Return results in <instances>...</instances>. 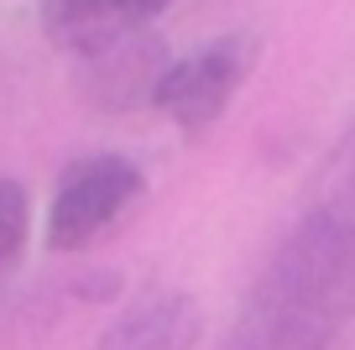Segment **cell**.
Returning a JSON list of instances; mask_svg holds the SVG:
<instances>
[{"instance_id": "obj_2", "label": "cell", "mask_w": 355, "mask_h": 350, "mask_svg": "<svg viewBox=\"0 0 355 350\" xmlns=\"http://www.w3.org/2000/svg\"><path fill=\"white\" fill-rule=\"evenodd\" d=\"M141 194H146V173L121 152H94L68 162L58 178L53 209H47V246L53 251H84Z\"/></svg>"}, {"instance_id": "obj_6", "label": "cell", "mask_w": 355, "mask_h": 350, "mask_svg": "<svg viewBox=\"0 0 355 350\" xmlns=\"http://www.w3.org/2000/svg\"><path fill=\"white\" fill-rule=\"evenodd\" d=\"M162 68H167V58L146 32H125L84 58L89 94L100 105H141V99H152Z\"/></svg>"}, {"instance_id": "obj_3", "label": "cell", "mask_w": 355, "mask_h": 350, "mask_svg": "<svg viewBox=\"0 0 355 350\" xmlns=\"http://www.w3.org/2000/svg\"><path fill=\"white\" fill-rule=\"evenodd\" d=\"M245 78V47L241 42H209L183 63H167L162 78L152 89V105L162 110L173 126L183 131H204L220 121V110L230 105V94Z\"/></svg>"}, {"instance_id": "obj_5", "label": "cell", "mask_w": 355, "mask_h": 350, "mask_svg": "<svg viewBox=\"0 0 355 350\" xmlns=\"http://www.w3.org/2000/svg\"><path fill=\"white\" fill-rule=\"evenodd\" d=\"M173 0H47L42 26L58 47L89 58L94 47L115 42L125 32H141L152 16H162Z\"/></svg>"}, {"instance_id": "obj_1", "label": "cell", "mask_w": 355, "mask_h": 350, "mask_svg": "<svg viewBox=\"0 0 355 350\" xmlns=\"http://www.w3.org/2000/svg\"><path fill=\"white\" fill-rule=\"evenodd\" d=\"M350 308V230L340 215H313L282 246L241 319L235 350H324Z\"/></svg>"}, {"instance_id": "obj_4", "label": "cell", "mask_w": 355, "mask_h": 350, "mask_svg": "<svg viewBox=\"0 0 355 350\" xmlns=\"http://www.w3.org/2000/svg\"><path fill=\"white\" fill-rule=\"evenodd\" d=\"M204 308L189 293H146L125 314H115L100 335V350H199Z\"/></svg>"}, {"instance_id": "obj_7", "label": "cell", "mask_w": 355, "mask_h": 350, "mask_svg": "<svg viewBox=\"0 0 355 350\" xmlns=\"http://www.w3.org/2000/svg\"><path fill=\"white\" fill-rule=\"evenodd\" d=\"M26 225H32V204H26V188L16 178H0V272L21 256L26 246Z\"/></svg>"}]
</instances>
